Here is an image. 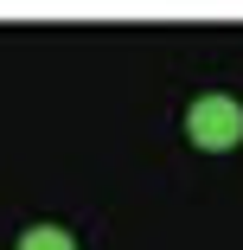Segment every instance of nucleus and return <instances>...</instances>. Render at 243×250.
<instances>
[{"label":"nucleus","instance_id":"1","mask_svg":"<svg viewBox=\"0 0 243 250\" xmlns=\"http://www.w3.org/2000/svg\"><path fill=\"white\" fill-rule=\"evenodd\" d=\"M186 135L192 147H205V154H230V147L243 141V103L237 96H199V103L186 109Z\"/></svg>","mask_w":243,"mask_h":250},{"label":"nucleus","instance_id":"2","mask_svg":"<svg viewBox=\"0 0 243 250\" xmlns=\"http://www.w3.org/2000/svg\"><path fill=\"white\" fill-rule=\"evenodd\" d=\"M19 250H77V237L64 225H32V231H19Z\"/></svg>","mask_w":243,"mask_h":250}]
</instances>
